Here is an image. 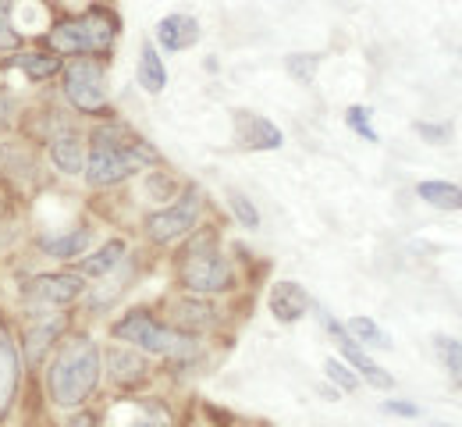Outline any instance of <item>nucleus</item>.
I'll use <instances>...</instances> for the list:
<instances>
[{
  "label": "nucleus",
  "instance_id": "obj_13",
  "mask_svg": "<svg viewBox=\"0 0 462 427\" xmlns=\"http://www.w3.org/2000/svg\"><path fill=\"white\" fill-rule=\"evenodd\" d=\"M64 328H68V317H47L43 324L36 320V324L25 331V342H22V357H25V364L29 367L43 364V357L51 353V346L58 342Z\"/></svg>",
  "mask_w": 462,
  "mask_h": 427
},
{
  "label": "nucleus",
  "instance_id": "obj_20",
  "mask_svg": "<svg viewBox=\"0 0 462 427\" xmlns=\"http://www.w3.org/2000/svg\"><path fill=\"white\" fill-rule=\"evenodd\" d=\"M139 86L146 89V93H164V86H168V68L161 61V54H157V47L153 43H143V51H139Z\"/></svg>",
  "mask_w": 462,
  "mask_h": 427
},
{
  "label": "nucleus",
  "instance_id": "obj_17",
  "mask_svg": "<svg viewBox=\"0 0 462 427\" xmlns=\"http://www.w3.org/2000/svg\"><path fill=\"white\" fill-rule=\"evenodd\" d=\"M36 246L51 260H82L86 249L93 246V228H75V232H60V236H40Z\"/></svg>",
  "mask_w": 462,
  "mask_h": 427
},
{
  "label": "nucleus",
  "instance_id": "obj_7",
  "mask_svg": "<svg viewBox=\"0 0 462 427\" xmlns=\"http://www.w3.org/2000/svg\"><path fill=\"white\" fill-rule=\"evenodd\" d=\"M199 210H203V192H199L196 185H189L171 207L153 210V214L146 218V236H150L153 243H174V239L196 232Z\"/></svg>",
  "mask_w": 462,
  "mask_h": 427
},
{
  "label": "nucleus",
  "instance_id": "obj_26",
  "mask_svg": "<svg viewBox=\"0 0 462 427\" xmlns=\"http://www.w3.org/2000/svg\"><path fill=\"white\" fill-rule=\"evenodd\" d=\"M317 68H320V54H289L285 58V71L299 86H310L317 79Z\"/></svg>",
  "mask_w": 462,
  "mask_h": 427
},
{
  "label": "nucleus",
  "instance_id": "obj_8",
  "mask_svg": "<svg viewBox=\"0 0 462 427\" xmlns=\"http://www.w3.org/2000/svg\"><path fill=\"white\" fill-rule=\"evenodd\" d=\"M86 292V278L75 271H43L36 278H29V285L22 289V296L32 306V317H47V306H71L75 300H82Z\"/></svg>",
  "mask_w": 462,
  "mask_h": 427
},
{
  "label": "nucleus",
  "instance_id": "obj_10",
  "mask_svg": "<svg viewBox=\"0 0 462 427\" xmlns=\"http://www.w3.org/2000/svg\"><path fill=\"white\" fill-rule=\"evenodd\" d=\"M267 306H271V313H274V320L278 324H295V320H302L306 317V310H310V292L299 285V282H274L271 285V292H267Z\"/></svg>",
  "mask_w": 462,
  "mask_h": 427
},
{
  "label": "nucleus",
  "instance_id": "obj_23",
  "mask_svg": "<svg viewBox=\"0 0 462 427\" xmlns=\"http://www.w3.org/2000/svg\"><path fill=\"white\" fill-rule=\"evenodd\" d=\"M346 331L352 342H363V346H370V349H388V346H392L388 335L381 331V324H377L374 317H352L346 324Z\"/></svg>",
  "mask_w": 462,
  "mask_h": 427
},
{
  "label": "nucleus",
  "instance_id": "obj_3",
  "mask_svg": "<svg viewBox=\"0 0 462 427\" xmlns=\"http://www.w3.org/2000/svg\"><path fill=\"white\" fill-rule=\"evenodd\" d=\"M117 22L115 11L107 7H89L75 18H64L58 22L51 32H47V47L51 54L58 58H100V54H111L115 51V40H117Z\"/></svg>",
  "mask_w": 462,
  "mask_h": 427
},
{
  "label": "nucleus",
  "instance_id": "obj_4",
  "mask_svg": "<svg viewBox=\"0 0 462 427\" xmlns=\"http://www.w3.org/2000/svg\"><path fill=\"white\" fill-rule=\"evenodd\" d=\"M111 335L117 342H128L132 349L139 353H150V357H164L174 364H185L196 357V335H181L174 331L171 324L157 320L150 310H128L125 317H117L111 324Z\"/></svg>",
  "mask_w": 462,
  "mask_h": 427
},
{
  "label": "nucleus",
  "instance_id": "obj_21",
  "mask_svg": "<svg viewBox=\"0 0 462 427\" xmlns=\"http://www.w3.org/2000/svg\"><path fill=\"white\" fill-rule=\"evenodd\" d=\"M11 64H18V68L25 71L29 82H47V79H54V75L64 71V61H60L58 54H51V51H40V54H18Z\"/></svg>",
  "mask_w": 462,
  "mask_h": 427
},
{
  "label": "nucleus",
  "instance_id": "obj_28",
  "mask_svg": "<svg viewBox=\"0 0 462 427\" xmlns=\"http://www.w3.org/2000/svg\"><path fill=\"white\" fill-rule=\"evenodd\" d=\"M374 115H370V107H363V104H352L346 111V125L356 132V135H363L366 143H377V128H374V122H370Z\"/></svg>",
  "mask_w": 462,
  "mask_h": 427
},
{
  "label": "nucleus",
  "instance_id": "obj_16",
  "mask_svg": "<svg viewBox=\"0 0 462 427\" xmlns=\"http://www.w3.org/2000/svg\"><path fill=\"white\" fill-rule=\"evenodd\" d=\"M47 153H51V161H54V168H58L60 175H82V172H86V146H82V139H79L75 132H68V128L51 139Z\"/></svg>",
  "mask_w": 462,
  "mask_h": 427
},
{
  "label": "nucleus",
  "instance_id": "obj_18",
  "mask_svg": "<svg viewBox=\"0 0 462 427\" xmlns=\"http://www.w3.org/2000/svg\"><path fill=\"white\" fill-rule=\"evenodd\" d=\"M125 253H128V246L121 243V239H107L97 253L79 260L75 274H82V278H107V274H115L117 267L125 264Z\"/></svg>",
  "mask_w": 462,
  "mask_h": 427
},
{
  "label": "nucleus",
  "instance_id": "obj_30",
  "mask_svg": "<svg viewBox=\"0 0 462 427\" xmlns=\"http://www.w3.org/2000/svg\"><path fill=\"white\" fill-rule=\"evenodd\" d=\"M416 132H420L427 143H434V146H445V143L452 139V125H445V122H416Z\"/></svg>",
  "mask_w": 462,
  "mask_h": 427
},
{
  "label": "nucleus",
  "instance_id": "obj_27",
  "mask_svg": "<svg viewBox=\"0 0 462 427\" xmlns=\"http://www.w3.org/2000/svg\"><path fill=\"white\" fill-rule=\"evenodd\" d=\"M228 203H231V214L238 218V225H242V228H249V232H256V228H260V210L253 207V200H249L245 192L231 189Z\"/></svg>",
  "mask_w": 462,
  "mask_h": 427
},
{
  "label": "nucleus",
  "instance_id": "obj_9",
  "mask_svg": "<svg viewBox=\"0 0 462 427\" xmlns=\"http://www.w3.org/2000/svg\"><path fill=\"white\" fill-rule=\"evenodd\" d=\"M235 143L242 150H282L285 146V132L274 122H267L263 115L253 111H235Z\"/></svg>",
  "mask_w": 462,
  "mask_h": 427
},
{
  "label": "nucleus",
  "instance_id": "obj_22",
  "mask_svg": "<svg viewBox=\"0 0 462 427\" xmlns=\"http://www.w3.org/2000/svg\"><path fill=\"white\" fill-rule=\"evenodd\" d=\"M416 196L438 210H462V189L452 182H420Z\"/></svg>",
  "mask_w": 462,
  "mask_h": 427
},
{
  "label": "nucleus",
  "instance_id": "obj_12",
  "mask_svg": "<svg viewBox=\"0 0 462 427\" xmlns=\"http://www.w3.org/2000/svg\"><path fill=\"white\" fill-rule=\"evenodd\" d=\"M107 374H111V381L121 385V388H135V385H143V381L150 377V367L139 357V349H132V346H115V349L107 353Z\"/></svg>",
  "mask_w": 462,
  "mask_h": 427
},
{
  "label": "nucleus",
  "instance_id": "obj_29",
  "mask_svg": "<svg viewBox=\"0 0 462 427\" xmlns=\"http://www.w3.org/2000/svg\"><path fill=\"white\" fill-rule=\"evenodd\" d=\"M324 374H328V381H335L338 385V392H356L359 388V377H356V370L346 364V360H324Z\"/></svg>",
  "mask_w": 462,
  "mask_h": 427
},
{
  "label": "nucleus",
  "instance_id": "obj_14",
  "mask_svg": "<svg viewBox=\"0 0 462 427\" xmlns=\"http://www.w3.org/2000/svg\"><path fill=\"white\" fill-rule=\"evenodd\" d=\"M18 377H22V353L0 331V421L7 417V410H11L14 395H18Z\"/></svg>",
  "mask_w": 462,
  "mask_h": 427
},
{
  "label": "nucleus",
  "instance_id": "obj_15",
  "mask_svg": "<svg viewBox=\"0 0 462 427\" xmlns=\"http://www.w3.org/2000/svg\"><path fill=\"white\" fill-rule=\"evenodd\" d=\"M338 346H342V357H346V364L356 370V377H363L370 388H381V392H388V388L395 385V377H392V374H388V370H384L381 364H374V360H370V357L359 349V342H352V339H348V331L342 335V339H338Z\"/></svg>",
  "mask_w": 462,
  "mask_h": 427
},
{
  "label": "nucleus",
  "instance_id": "obj_5",
  "mask_svg": "<svg viewBox=\"0 0 462 427\" xmlns=\"http://www.w3.org/2000/svg\"><path fill=\"white\" fill-rule=\"evenodd\" d=\"M178 282L192 296L228 292L235 285V271H231L228 256L217 249L214 232H199L196 239H189V246L178 256Z\"/></svg>",
  "mask_w": 462,
  "mask_h": 427
},
{
  "label": "nucleus",
  "instance_id": "obj_36",
  "mask_svg": "<svg viewBox=\"0 0 462 427\" xmlns=\"http://www.w3.org/2000/svg\"><path fill=\"white\" fill-rule=\"evenodd\" d=\"M11 4H14V0H0V14H7V11H11Z\"/></svg>",
  "mask_w": 462,
  "mask_h": 427
},
{
  "label": "nucleus",
  "instance_id": "obj_6",
  "mask_svg": "<svg viewBox=\"0 0 462 427\" xmlns=\"http://www.w3.org/2000/svg\"><path fill=\"white\" fill-rule=\"evenodd\" d=\"M64 100L79 111V115H93V118H107V79L97 58H75L64 71Z\"/></svg>",
  "mask_w": 462,
  "mask_h": 427
},
{
  "label": "nucleus",
  "instance_id": "obj_35",
  "mask_svg": "<svg viewBox=\"0 0 462 427\" xmlns=\"http://www.w3.org/2000/svg\"><path fill=\"white\" fill-rule=\"evenodd\" d=\"M64 427H97V417L89 410H79V413H71V421Z\"/></svg>",
  "mask_w": 462,
  "mask_h": 427
},
{
  "label": "nucleus",
  "instance_id": "obj_34",
  "mask_svg": "<svg viewBox=\"0 0 462 427\" xmlns=\"http://www.w3.org/2000/svg\"><path fill=\"white\" fill-rule=\"evenodd\" d=\"M14 125V100L11 93H0V132H7Z\"/></svg>",
  "mask_w": 462,
  "mask_h": 427
},
{
  "label": "nucleus",
  "instance_id": "obj_25",
  "mask_svg": "<svg viewBox=\"0 0 462 427\" xmlns=\"http://www.w3.org/2000/svg\"><path fill=\"white\" fill-rule=\"evenodd\" d=\"M132 410H135V421L117 424V427H171V413H168L161 403H153V399H146V403L135 399Z\"/></svg>",
  "mask_w": 462,
  "mask_h": 427
},
{
  "label": "nucleus",
  "instance_id": "obj_2",
  "mask_svg": "<svg viewBox=\"0 0 462 427\" xmlns=\"http://www.w3.org/2000/svg\"><path fill=\"white\" fill-rule=\"evenodd\" d=\"M104 374L100 346L89 335H68L58 346V357L47 367V395L60 410H82L97 392Z\"/></svg>",
  "mask_w": 462,
  "mask_h": 427
},
{
  "label": "nucleus",
  "instance_id": "obj_33",
  "mask_svg": "<svg viewBox=\"0 0 462 427\" xmlns=\"http://www.w3.org/2000/svg\"><path fill=\"white\" fill-rule=\"evenodd\" d=\"M146 185H150V192H153V196H161V200H168V196L174 192V182H171V179H164L161 172H153Z\"/></svg>",
  "mask_w": 462,
  "mask_h": 427
},
{
  "label": "nucleus",
  "instance_id": "obj_24",
  "mask_svg": "<svg viewBox=\"0 0 462 427\" xmlns=\"http://www.w3.org/2000/svg\"><path fill=\"white\" fill-rule=\"evenodd\" d=\"M434 353H438V360H441V367L448 370L452 385H459V388H462V342H459V339L438 335V339H434Z\"/></svg>",
  "mask_w": 462,
  "mask_h": 427
},
{
  "label": "nucleus",
  "instance_id": "obj_32",
  "mask_svg": "<svg viewBox=\"0 0 462 427\" xmlns=\"http://www.w3.org/2000/svg\"><path fill=\"white\" fill-rule=\"evenodd\" d=\"M381 410L384 413H395V417H420V406L416 403H405V399H384Z\"/></svg>",
  "mask_w": 462,
  "mask_h": 427
},
{
  "label": "nucleus",
  "instance_id": "obj_19",
  "mask_svg": "<svg viewBox=\"0 0 462 427\" xmlns=\"http://www.w3.org/2000/svg\"><path fill=\"white\" fill-rule=\"evenodd\" d=\"M214 324V306L203 300H181L171 306V328L181 335H199Z\"/></svg>",
  "mask_w": 462,
  "mask_h": 427
},
{
  "label": "nucleus",
  "instance_id": "obj_11",
  "mask_svg": "<svg viewBox=\"0 0 462 427\" xmlns=\"http://www.w3.org/2000/svg\"><path fill=\"white\" fill-rule=\"evenodd\" d=\"M157 43L168 51V54H178V51H189L199 43V22L192 14H168L157 22Z\"/></svg>",
  "mask_w": 462,
  "mask_h": 427
},
{
  "label": "nucleus",
  "instance_id": "obj_1",
  "mask_svg": "<svg viewBox=\"0 0 462 427\" xmlns=\"http://www.w3.org/2000/svg\"><path fill=\"white\" fill-rule=\"evenodd\" d=\"M161 164V153L153 143H146L135 128L121 122H104L89 135V153H86V182L93 189H111L132 179L143 168Z\"/></svg>",
  "mask_w": 462,
  "mask_h": 427
},
{
  "label": "nucleus",
  "instance_id": "obj_31",
  "mask_svg": "<svg viewBox=\"0 0 462 427\" xmlns=\"http://www.w3.org/2000/svg\"><path fill=\"white\" fill-rule=\"evenodd\" d=\"M22 47V32L11 25L7 14H0V51H18Z\"/></svg>",
  "mask_w": 462,
  "mask_h": 427
},
{
  "label": "nucleus",
  "instance_id": "obj_37",
  "mask_svg": "<svg viewBox=\"0 0 462 427\" xmlns=\"http://www.w3.org/2000/svg\"><path fill=\"white\" fill-rule=\"evenodd\" d=\"M189 427H203V424H189Z\"/></svg>",
  "mask_w": 462,
  "mask_h": 427
}]
</instances>
